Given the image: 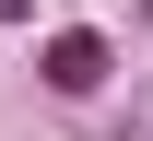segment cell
<instances>
[{"instance_id":"cell-1","label":"cell","mask_w":153,"mask_h":141,"mask_svg":"<svg viewBox=\"0 0 153 141\" xmlns=\"http://www.w3.org/2000/svg\"><path fill=\"white\" fill-rule=\"evenodd\" d=\"M106 71H118V59H106V35H94V24H71V35H47V82H59V94H94Z\"/></svg>"},{"instance_id":"cell-2","label":"cell","mask_w":153,"mask_h":141,"mask_svg":"<svg viewBox=\"0 0 153 141\" xmlns=\"http://www.w3.org/2000/svg\"><path fill=\"white\" fill-rule=\"evenodd\" d=\"M118 141H153V106H141V118H118Z\"/></svg>"}]
</instances>
